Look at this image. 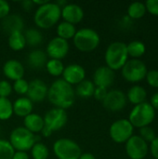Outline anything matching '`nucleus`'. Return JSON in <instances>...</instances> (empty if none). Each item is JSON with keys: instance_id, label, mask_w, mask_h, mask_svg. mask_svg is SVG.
Returning <instances> with one entry per match:
<instances>
[{"instance_id": "1", "label": "nucleus", "mask_w": 158, "mask_h": 159, "mask_svg": "<svg viewBox=\"0 0 158 159\" xmlns=\"http://www.w3.org/2000/svg\"><path fill=\"white\" fill-rule=\"evenodd\" d=\"M47 98L56 108L65 110L74 105L75 92L73 86L69 85L63 79H57L48 88Z\"/></svg>"}, {"instance_id": "2", "label": "nucleus", "mask_w": 158, "mask_h": 159, "mask_svg": "<svg viewBox=\"0 0 158 159\" xmlns=\"http://www.w3.org/2000/svg\"><path fill=\"white\" fill-rule=\"evenodd\" d=\"M61 17V8L56 3L48 1L37 7L34 16V21L40 29H49L59 22Z\"/></svg>"}, {"instance_id": "3", "label": "nucleus", "mask_w": 158, "mask_h": 159, "mask_svg": "<svg viewBox=\"0 0 158 159\" xmlns=\"http://www.w3.org/2000/svg\"><path fill=\"white\" fill-rule=\"evenodd\" d=\"M104 58L106 66L114 72L122 69L129 61L127 44L120 41L111 43L105 51Z\"/></svg>"}, {"instance_id": "4", "label": "nucleus", "mask_w": 158, "mask_h": 159, "mask_svg": "<svg viewBox=\"0 0 158 159\" xmlns=\"http://www.w3.org/2000/svg\"><path fill=\"white\" fill-rule=\"evenodd\" d=\"M74 47L81 52H91L95 50L101 42L99 34L91 28H82L76 31L74 38Z\"/></svg>"}, {"instance_id": "5", "label": "nucleus", "mask_w": 158, "mask_h": 159, "mask_svg": "<svg viewBox=\"0 0 158 159\" xmlns=\"http://www.w3.org/2000/svg\"><path fill=\"white\" fill-rule=\"evenodd\" d=\"M155 117L156 110L152 107V105L149 102H145L133 107L129 114V121L134 128L142 129L153 123Z\"/></svg>"}, {"instance_id": "6", "label": "nucleus", "mask_w": 158, "mask_h": 159, "mask_svg": "<svg viewBox=\"0 0 158 159\" xmlns=\"http://www.w3.org/2000/svg\"><path fill=\"white\" fill-rule=\"evenodd\" d=\"M8 142L15 151L27 152L37 143V137L24 127H18L11 131Z\"/></svg>"}, {"instance_id": "7", "label": "nucleus", "mask_w": 158, "mask_h": 159, "mask_svg": "<svg viewBox=\"0 0 158 159\" xmlns=\"http://www.w3.org/2000/svg\"><path fill=\"white\" fill-rule=\"evenodd\" d=\"M53 152L58 159H79L82 154L78 143L67 138L57 140L53 144Z\"/></svg>"}, {"instance_id": "8", "label": "nucleus", "mask_w": 158, "mask_h": 159, "mask_svg": "<svg viewBox=\"0 0 158 159\" xmlns=\"http://www.w3.org/2000/svg\"><path fill=\"white\" fill-rule=\"evenodd\" d=\"M121 70L122 76L129 83H138L143 80L148 72L146 64L139 59L129 60Z\"/></svg>"}, {"instance_id": "9", "label": "nucleus", "mask_w": 158, "mask_h": 159, "mask_svg": "<svg viewBox=\"0 0 158 159\" xmlns=\"http://www.w3.org/2000/svg\"><path fill=\"white\" fill-rule=\"evenodd\" d=\"M133 132L134 127L129 119H118L109 129V135L116 143H126L133 136Z\"/></svg>"}, {"instance_id": "10", "label": "nucleus", "mask_w": 158, "mask_h": 159, "mask_svg": "<svg viewBox=\"0 0 158 159\" xmlns=\"http://www.w3.org/2000/svg\"><path fill=\"white\" fill-rule=\"evenodd\" d=\"M43 118L45 127L52 132L61 129L68 122V115L66 111L56 107L48 110Z\"/></svg>"}, {"instance_id": "11", "label": "nucleus", "mask_w": 158, "mask_h": 159, "mask_svg": "<svg viewBox=\"0 0 158 159\" xmlns=\"http://www.w3.org/2000/svg\"><path fill=\"white\" fill-rule=\"evenodd\" d=\"M149 152V145L139 135H133L126 143V153L129 159H144Z\"/></svg>"}, {"instance_id": "12", "label": "nucleus", "mask_w": 158, "mask_h": 159, "mask_svg": "<svg viewBox=\"0 0 158 159\" xmlns=\"http://www.w3.org/2000/svg\"><path fill=\"white\" fill-rule=\"evenodd\" d=\"M127 96L120 89H112L107 92L106 97L102 101L103 107L110 112H118L127 105Z\"/></svg>"}, {"instance_id": "13", "label": "nucleus", "mask_w": 158, "mask_h": 159, "mask_svg": "<svg viewBox=\"0 0 158 159\" xmlns=\"http://www.w3.org/2000/svg\"><path fill=\"white\" fill-rule=\"evenodd\" d=\"M69 43L68 41L60 38V37H54L52 38L47 46V55L52 59V60H61L66 57V55L69 52Z\"/></svg>"}, {"instance_id": "14", "label": "nucleus", "mask_w": 158, "mask_h": 159, "mask_svg": "<svg viewBox=\"0 0 158 159\" xmlns=\"http://www.w3.org/2000/svg\"><path fill=\"white\" fill-rule=\"evenodd\" d=\"M47 90L48 88L46 83L43 80L36 78L29 82V88L26 95L32 102H40L47 98Z\"/></svg>"}, {"instance_id": "15", "label": "nucleus", "mask_w": 158, "mask_h": 159, "mask_svg": "<svg viewBox=\"0 0 158 159\" xmlns=\"http://www.w3.org/2000/svg\"><path fill=\"white\" fill-rule=\"evenodd\" d=\"M63 80L67 82L69 85H78L80 82L85 80L86 77V71L83 66L77 63L69 64L68 66L64 67L62 73Z\"/></svg>"}, {"instance_id": "16", "label": "nucleus", "mask_w": 158, "mask_h": 159, "mask_svg": "<svg viewBox=\"0 0 158 159\" xmlns=\"http://www.w3.org/2000/svg\"><path fill=\"white\" fill-rule=\"evenodd\" d=\"M115 81V72L107 66H101L94 72L93 84L95 87L108 89Z\"/></svg>"}, {"instance_id": "17", "label": "nucleus", "mask_w": 158, "mask_h": 159, "mask_svg": "<svg viewBox=\"0 0 158 159\" xmlns=\"http://www.w3.org/2000/svg\"><path fill=\"white\" fill-rule=\"evenodd\" d=\"M61 18L63 21L75 25L84 19V10L76 4H67L61 8Z\"/></svg>"}, {"instance_id": "18", "label": "nucleus", "mask_w": 158, "mask_h": 159, "mask_svg": "<svg viewBox=\"0 0 158 159\" xmlns=\"http://www.w3.org/2000/svg\"><path fill=\"white\" fill-rule=\"evenodd\" d=\"M24 72L23 65L19 61L14 59L7 61L3 65V74L7 78L12 81L23 78Z\"/></svg>"}, {"instance_id": "19", "label": "nucleus", "mask_w": 158, "mask_h": 159, "mask_svg": "<svg viewBox=\"0 0 158 159\" xmlns=\"http://www.w3.org/2000/svg\"><path fill=\"white\" fill-rule=\"evenodd\" d=\"M1 27L5 33L11 34L13 33L21 32L24 27V22L20 15L8 14L6 18L2 20Z\"/></svg>"}, {"instance_id": "20", "label": "nucleus", "mask_w": 158, "mask_h": 159, "mask_svg": "<svg viewBox=\"0 0 158 159\" xmlns=\"http://www.w3.org/2000/svg\"><path fill=\"white\" fill-rule=\"evenodd\" d=\"M47 61V55L42 49H34L28 54L27 63L28 65L34 69L40 70L44 68Z\"/></svg>"}, {"instance_id": "21", "label": "nucleus", "mask_w": 158, "mask_h": 159, "mask_svg": "<svg viewBox=\"0 0 158 159\" xmlns=\"http://www.w3.org/2000/svg\"><path fill=\"white\" fill-rule=\"evenodd\" d=\"M13 114L20 117H25L28 115L32 114L33 111V102L27 97H20L17 99L13 103Z\"/></svg>"}, {"instance_id": "22", "label": "nucleus", "mask_w": 158, "mask_h": 159, "mask_svg": "<svg viewBox=\"0 0 158 159\" xmlns=\"http://www.w3.org/2000/svg\"><path fill=\"white\" fill-rule=\"evenodd\" d=\"M24 128L31 131L32 133H39L43 129L45 124H44V118L37 115V114H30L23 119Z\"/></svg>"}, {"instance_id": "23", "label": "nucleus", "mask_w": 158, "mask_h": 159, "mask_svg": "<svg viewBox=\"0 0 158 159\" xmlns=\"http://www.w3.org/2000/svg\"><path fill=\"white\" fill-rule=\"evenodd\" d=\"M147 97V92L145 89L142 86L136 85L131 87L127 94V100L134 105L145 102Z\"/></svg>"}, {"instance_id": "24", "label": "nucleus", "mask_w": 158, "mask_h": 159, "mask_svg": "<svg viewBox=\"0 0 158 159\" xmlns=\"http://www.w3.org/2000/svg\"><path fill=\"white\" fill-rule=\"evenodd\" d=\"M95 88L96 87L92 81L85 79L82 82H80L78 85H76V89L74 92L75 95H77L82 99H88L90 97H93Z\"/></svg>"}, {"instance_id": "25", "label": "nucleus", "mask_w": 158, "mask_h": 159, "mask_svg": "<svg viewBox=\"0 0 158 159\" xmlns=\"http://www.w3.org/2000/svg\"><path fill=\"white\" fill-rule=\"evenodd\" d=\"M76 31L77 30L75 28V25H73L66 21H61L57 26L58 37L62 38L66 41H68L69 39H73Z\"/></svg>"}, {"instance_id": "26", "label": "nucleus", "mask_w": 158, "mask_h": 159, "mask_svg": "<svg viewBox=\"0 0 158 159\" xmlns=\"http://www.w3.org/2000/svg\"><path fill=\"white\" fill-rule=\"evenodd\" d=\"M127 50L129 57H131L132 59H139L145 54L146 47L143 42L134 40L127 45Z\"/></svg>"}, {"instance_id": "27", "label": "nucleus", "mask_w": 158, "mask_h": 159, "mask_svg": "<svg viewBox=\"0 0 158 159\" xmlns=\"http://www.w3.org/2000/svg\"><path fill=\"white\" fill-rule=\"evenodd\" d=\"M7 43H8V47L14 51H20L23 49L26 46L25 37L22 32L13 33L9 34Z\"/></svg>"}, {"instance_id": "28", "label": "nucleus", "mask_w": 158, "mask_h": 159, "mask_svg": "<svg viewBox=\"0 0 158 159\" xmlns=\"http://www.w3.org/2000/svg\"><path fill=\"white\" fill-rule=\"evenodd\" d=\"M24 37L26 45H28L31 48H35L39 46L43 41V35L41 32L35 28L28 29L24 34Z\"/></svg>"}, {"instance_id": "29", "label": "nucleus", "mask_w": 158, "mask_h": 159, "mask_svg": "<svg viewBox=\"0 0 158 159\" xmlns=\"http://www.w3.org/2000/svg\"><path fill=\"white\" fill-rule=\"evenodd\" d=\"M146 7L144 3L142 2H134L131 3L128 7V15L131 19L138 20L142 18L146 14Z\"/></svg>"}, {"instance_id": "30", "label": "nucleus", "mask_w": 158, "mask_h": 159, "mask_svg": "<svg viewBox=\"0 0 158 159\" xmlns=\"http://www.w3.org/2000/svg\"><path fill=\"white\" fill-rule=\"evenodd\" d=\"M47 72L52 76H60L62 75L64 70V65L60 60H48L46 64Z\"/></svg>"}, {"instance_id": "31", "label": "nucleus", "mask_w": 158, "mask_h": 159, "mask_svg": "<svg viewBox=\"0 0 158 159\" xmlns=\"http://www.w3.org/2000/svg\"><path fill=\"white\" fill-rule=\"evenodd\" d=\"M13 115L12 102L8 98H0V120H8Z\"/></svg>"}, {"instance_id": "32", "label": "nucleus", "mask_w": 158, "mask_h": 159, "mask_svg": "<svg viewBox=\"0 0 158 159\" xmlns=\"http://www.w3.org/2000/svg\"><path fill=\"white\" fill-rule=\"evenodd\" d=\"M31 155L33 159H47L49 156V151L46 144L37 142L32 147Z\"/></svg>"}, {"instance_id": "33", "label": "nucleus", "mask_w": 158, "mask_h": 159, "mask_svg": "<svg viewBox=\"0 0 158 159\" xmlns=\"http://www.w3.org/2000/svg\"><path fill=\"white\" fill-rule=\"evenodd\" d=\"M15 153L14 148L7 140L0 139V159H12Z\"/></svg>"}, {"instance_id": "34", "label": "nucleus", "mask_w": 158, "mask_h": 159, "mask_svg": "<svg viewBox=\"0 0 158 159\" xmlns=\"http://www.w3.org/2000/svg\"><path fill=\"white\" fill-rule=\"evenodd\" d=\"M28 88H29V82L23 78L14 81V84L12 86V89L19 95H26L28 91Z\"/></svg>"}, {"instance_id": "35", "label": "nucleus", "mask_w": 158, "mask_h": 159, "mask_svg": "<svg viewBox=\"0 0 158 159\" xmlns=\"http://www.w3.org/2000/svg\"><path fill=\"white\" fill-rule=\"evenodd\" d=\"M139 136L147 143L153 142L156 138L155 130L152 128H150L149 126L140 129V135Z\"/></svg>"}, {"instance_id": "36", "label": "nucleus", "mask_w": 158, "mask_h": 159, "mask_svg": "<svg viewBox=\"0 0 158 159\" xmlns=\"http://www.w3.org/2000/svg\"><path fill=\"white\" fill-rule=\"evenodd\" d=\"M145 78L149 86L155 89H158V70L148 71Z\"/></svg>"}, {"instance_id": "37", "label": "nucleus", "mask_w": 158, "mask_h": 159, "mask_svg": "<svg viewBox=\"0 0 158 159\" xmlns=\"http://www.w3.org/2000/svg\"><path fill=\"white\" fill-rule=\"evenodd\" d=\"M12 86L7 80L0 81V98H7L12 92Z\"/></svg>"}, {"instance_id": "38", "label": "nucleus", "mask_w": 158, "mask_h": 159, "mask_svg": "<svg viewBox=\"0 0 158 159\" xmlns=\"http://www.w3.org/2000/svg\"><path fill=\"white\" fill-rule=\"evenodd\" d=\"M146 11L154 16H158V0H148L144 3Z\"/></svg>"}, {"instance_id": "39", "label": "nucleus", "mask_w": 158, "mask_h": 159, "mask_svg": "<svg viewBox=\"0 0 158 159\" xmlns=\"http://www.w3.org/2000/svg\"><path fill=\"white\" fill-rule=\"evenodd\" d=\"M10 12V5L5 0H0V20L6 18Z\"/></svg>"}, {"instance_id": "40", "label": "nucleus", "mask_w": 158, "mask_h": 159, "mask_svg": "<svg viewBox=\"0 0 158 159\" xmlns=\"http://www.w3.org/2000/svg\"><path fill=\"white\" fill-rule=\"evenodd\" d=\"M107 92H108L107 89L96 87V88H95V90H94L93 97L95 98V100L102 102V101L104 100V98L106 97V95H107Z\"/></svg>"}, {"instance_id": "41", "label": "nucleus", "mask_w": 158, "mask_h": 159, "mask_svg": "<svg viewBox=\"0 0 158 159\" xmlns=\"http://www.w3.org/2000/svg\"><path fill=\"white\" fill-rule=\"evenodd\" d=\"M149 151L151 152L154 158L158 159V137H156L153 142L150 143Z\"/></svg>"}, {"instance_id": "42", "label": "nucleus", "mask_w": 158, "mask_h": 159, "mask_svg": "<svg viewBox=\"0 0 158 159\" xmlns=\"http://www.w3.org/2000/svg\"><path fill=\"white\" fill-rule=\"evenodd\" d=\"M12 159H30L28 154L26 152H20V151H15Z\"/></svg>"}, {"instance_id": "43", "label": "nucleus", "mask_w": 158, "mask_h": 159, "mask_svg": "<svg viewBox=\"0 0 158 159\" xmlns=\"http://www.w3.org/2000/svg\"><path fill=\"white\" fill-rule=\"evenodd\" d=\"M150 104L152 105V107H153L155 110H158V92L155 93V94L152 96Z\"/></svg>"}, {"instance_id": "44", "label": "nucleus", "mask_w": 158, "mask_h": 159, "mask_svg": "<svg viewBox=\"0 0 158 159\" xmlns=\"http://www.w3.org/2000/svg\"><path fill=\"white\" fill-rule=\"evenodd\" d=\"M20 4H21V6H22V8L25 9V10H30V9H32L33 7H34L33 1H30V0L23 1V2H21Z\"/></svg>"}, {"instance_id": "45", "label": "nucleus", "mask_w": 158, "mask_h": 159, "mask_svg": "<svg viewBox=\"0 0 158 159\" xmlns=\"http://www.w3.org/2000/svg\"><path fill=\"white\" fill-rule=\"evenodd\" d=\"M41 133H42V136H43V137H46V138H47V137H50V136H51V134H52V131L44 126L43 129L41 130Z\"/></svg>"}, {"instance_id": "46", "label": "nucleus", "mask_w": 158, "mask_h": 159, "mask_svg": "<svg viewBox=\"0 0 158 159\" xmlns=\"http://www.w3.org/2000/svg\"><path fill=\"white\" fill-rule=\"evenodd\" d=\"M79 159H96V157L94 155L90 153H84V154H81Z\"/></svg>"}, {"instance_id": "47", "label": "nucleus", "mask_w": 158, "mask_h": 159, "mask_svg": "<svg viewBox=\"0 0 158 159\" xmlns=\"http://www.w3.org/2000/svg\"><path fill=\"white\" fill-rule=\"evenodd\" d=\"M47 2H48L47 0H43V1H37V0H34V1H33L34 5H37L38 7H41V6L45 5V4H46V3H47Z\"/></svg>"}]
</instances>
